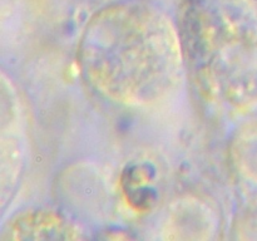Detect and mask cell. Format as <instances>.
Returning a JSON list of instances; mask_svg holds the SVG:
<instances>
[{
	"instance_id": "cell-1",
	"label": "cell",
	"mask_w": 257,
	"mask_h": 241,
	"mask_svg": "<svg viewBox=\"0 0 257 241\" xmlns=\"http://www.w3.org/2000/svg\"><path fill=\"white\" fill-rule=\"evenodd\" d=\"M79 59L98 92L130 105L162 100L177 87L183 69L176 28L162 12L140 2L98 12L82 38Z\"/></svg>"
},
{
	"instance_id": "cell-2",
	"label": "cell",
	"mask_w": 257,
	"mask_h": 241,
	"mask_svg": "<svg viewBox=\"0 0 257 241\" xmlns=\"http://www.w3.org/2000/svg\"><path fill=\"white\" fill-rule=\"evenodd\" d=\"M238 20L213 0H191L183 17V58L203 97L222 108L247 100L250 39Z\"/></svg>"
},
{
	"instance_id": "cell-3",
	"label": "cell",
	"mask_w": 257,
	"mask_h": 241,
	"mask_svg": "<svg viewBox=\"0 0 257 241\" xmlns=\"http://www.w3.org/2000/svg\"><path fill=\"white\" fill-rule=\"evenodd\" d=\"M12 238H80L79 230L58 213L35 210L22 213L10 225Z\"/></svg>"
}]
</instances>
